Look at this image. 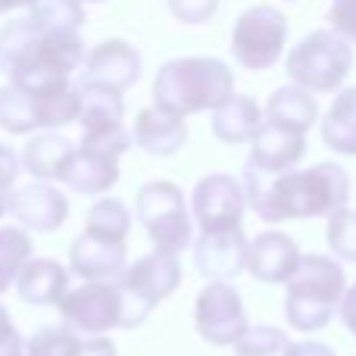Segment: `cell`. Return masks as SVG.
<instances>
[{"label":"cell","mask_w":356,"mask_h":356,"mask_svg":"<svg viewBox=\"0 0 356 356\" xmlns=\"http://www.w3.org/2000/svg\"><path fill=\"white\" fill-rule=\"evenodd\" d=\"M241 181L247 188L250 209L269 225L319 216L328 219L350 200V175L338 163H316L309 169H291L282 175L247 166Z\"/></svg>","instance_id":"cell-1"},{"label":"cell","mask_w":356,"mask_h":356,"mask_svg":"<svg viewBox=\"0 0 356 356\" xmlns=\"http://www.w3.org/2000/svg\"><path fill=\"white\" fill-rule=\"evenodd\" d=\"M85 41L75 29H47L35 19L0 29V72L29 94L72 85L69 75L85 63Z\"/></svg>","instance_id":"cell-2"},{"label":"cell","mask_w":356,"mask_h":356,"mask_svg":"<svg viewBox=\"0 0 356 356\" xmlns=\"http://www.w3.org/2000/svg\"><path fill=\"white\" fill-rule=\"evenodd\" d=\"M228 97H234V75L213 56L169 60L154 79V104L175 116L216 113Z\"/></svg>","instance_id":"cell-3"},{"label":"cell","mask_w":356,"mask_h":356,"mask_svg":"<svg viewBox=\"0 0 356 356\" xmlns=\"http://www.w3.org/2000/svg\"><path fill=\"white\" fill-rule=\"evenodd\" d=\"M284 319L294 332H322L341 313V300L347 294L344 266L322 253H307L297 272L284 284Z\"/></svg>","instance_id":"cell-4"},{"label":"cell","mask_w":356,"mask_h":356,"mask_svg":"<svg viewBox=\"0 0 356 356\" xmlns=\"http://www.w3.org/2000/svg\"><path fill=\"white\" fill-rule=\"evenodd\" d=\"M63 325L79 332L81 338H97L113 328H135L147 322V313L129 297L122 282H85L79 288H69L60 300Z\"/></svg>","instance_id":"cell-5"},{"label":"cell","mask_w":356,"mask_h":356,"mask_svg":"<svg viewBox=\"0 0 356 356\" xmlns=\"http://www.w3.org/2000/svg\"><path fill=\"white\" fill-rule=\"evenodd\" d=\"M353 69V44L334 29H319L307 35L284 60V72L294 85L313 94H332L347 81Z\"/></svg>","instance_id":"cell-6"},{"label":"cell","mask_w":356,"mask_h":356,"mask_svg":"<svg viewBox=\"0 0 356 356\" xmlns=\"http://www.w3.org/2000/svg\"><path fill=\"white\" fill-rule=\"evenodd\" d=\"M135 216L147 232L154 250L181 253L194 241V216L184 191L172 181H150L135 194Z\"/></svg>","instance_id":"cell-7"},{"label":"cell","mask_w":356,"mask_h":356,"mask_svg":"<svg viewBox=\"0 0 356 356\" xmlns=\"http://www.w3.org/2000/svg\"><path fill=\"white\" fill-rule=\"evenodd\" d=\"M288 44V16L278 6L259 3L241 13L232 31V54L247 72H266L284 54Z\"/></svg>","instance_id":"cell-8"},{"label":"cell","mask_w":356,"mask_h":356,"mask_svg":"<svg viewBox=\"0 0 356 356\" xmlns=\"http://www.w3.org/2000/svg\"><path fill=\"white\" fill-rule=\"evenodd\" d=\"M250 209L244 181L228 172L203 175L191 194V216L200 232H232L244 228V213Z\"/></svg>","instance_id":"cell-9"},{"label":"cell","mask_w":356,"mask_h":356,"mask_svg":"<svg viewBox=\"0 0 356 356\" xmlns=\"http://www.w3.org/2000/svg\"><path fill=\"white\" fill-rule=\"evenodd\" d=\"M194 325L207 344L213 347H234L250 328L247 309L234 284L209 282L194 300Z\"/></svg>","instance_id":"cell-10"},{"label":"cell","mask_w":356,"mask_h":356,"mask_svg":"<svg viewBox=\"0 0 356 356\" xmlns=\"http://www.w3.org/2000/svg\"><path fill=\"white\" fill-rule=\"evenodd\" d=\"M119 282L141 307H147L154 313L156 303H163L166 297H172L178 291V284H181V263H178L175 253L154 250L147 257L129 263V269H125V275Z\"/></svg>","instance_id":"cell-11"},{"label":"cell","mask_w":356,"mask_h":356,"mask_svg":"<svg viewBox=\"0 0 356 356\" xmlns=\"http://www.w3.org/2000/svg\"><path fill=\"white\" fill-rule=\"evenodd\" d=\"M141 75V56L129 41H104L85 56L79 85H97L125 94Z\"/></svg>","instance_id":"cell-12"},{"label":"cell","mask_w":356,"mask_h":356,"mask_svg":"<svg viewBox=\"0 0 356 356\" xmlns=\"http://www.w3.org/2000/svg\"><path fill=\"white\" fill-rule=\"evenodd\" d=\"M10 216L29 232L50 234L69 219V200L50 181H31L10 194Z\"/></svg>","instance_id":"cell-13"},{"label":"cell","mask_w":356,"mask_h":356,"mask_svg":"<svg viewBox=\"0 0 356 356\" xmlns=\"http://www.w3.org/2000/svg\"><path fill=\"white\" fill-rule=\"evenodd\" d=\"M247 247L244 228L232 232H200L194 241V266L209 282H228L247 269Z\"/></svg>","instance_id":"cell-14"},{"label":"cell","mask_w":356,"mask_h":356,"mask_svg":"<svg viewBox=\"0 0 356 356\" xmlns=\"http://www.w3.org/2000/svg\"><path fill=\"white\" fill-rule=\"evenodd\" d=\"M300 259L303 253L294 244V238L275 228L250 238V247H247V272L263 284H288Z\"/></svg>","instance_id":"cell-15"},{"label":"cell","mask_w":356,"mask_h":356,"mask_svg":"<svg viewBox=\"0 0 356 356\" xmlns=\"http://www.w3.org/2000/svg\"><path fill=\"white\" fill-rule=\"evenodd\" d=\"M125 244H110L85 232L69 247V272L81 282H116L125 275Z\"/></svg>","instance_id":"cell-16"},{"label":"cell","mask_w":356,"mask_h":356,"mask_svg":"<svg viewBox=\"0 0 356 356\" xmlns=\"http://www.w3.org/2000/svg\"><path fill=\"white\" fill-rule=\"evenodd\" d=\"M303 156H307V135L266 122V129L259 131L257 141L250 144V160H247V166L259 169V172H269V175H282V172L297 169V163H300Z\"/></svg>","instance_id":"cell-17"},{"label":"cell","mask_w":356,"mask_h":356,"mask_svg":"<svg viewBox=\"0 0 356 356\" xmlns=\"http://www.w3.org/2000/svg\"><path fill=\"white\" fill-rule=\"evenodd\" d=\"M135 144L150 156H172L188 141V125L184 116L163 110V106H147L135 116V129H131Z\"/></svg>","instance_id":"cell-18"},{"label":"cell","mask_w":356,"mask_h":356,"mask_svg":"<svg viewBox=\"0 0 356 356\" xmlns=\"http://www.w3.org/2000/svg\"><path fill=\"white\" fill-rule=\"evenodd\" d=\"M16 294L31 307H60L69 294V269L60 259L31 257L16 278Z\"/></svg>","instance_id":"cell-19"},{"label":"cell","mask_w":356,"mask_h":356,"mask_svg":"<svg viewBox=\"0 0 356 356\" xmlns=\"http://www.w3.org/2000/svg\"><path fill=\"white\" fill-rule=\"evenodd\" d=\"M75 147L66 135L56 129H47L41 135H31L22 150V169L35 181H63L69 160H72Z\"/></svg>","instance_id":"cell-20"},{"label":"cell","mask_w":356,"mask_h":356,"mask_svg":"<svg viewBox=\"0 0 356 356\" xmlns=\"http://www.w3.org/2000/svg\"><path fill=\"white\" fill-rule=\"evenodd\" d=\"M266 129V110L253 97L234 94L213 113V135L222 144H253Z\"/></svg>","instance_id":"cell-21"},{"label":"cell","mask_w":356,"mask_h":356,"mask_svg":"<svg viewBox=\"0 0 356 356\" xmlns=\"http://www.w3.org/2000/svg\"><path fill=\"white\" fill-rule=\"evenodd\" d=\"M119 181V160L106 154H97L91 147H75L72 160H69L66 172H63V184L75 194H106L113 184Z\"/></svg>","instance_id":"cell-22"},{"label":"cell","mask_w":356,"mask_h":356,"mask_svg":"<svg viewBox=\"0 0 356 356\" xmlns=\"http://www.w3.org/2000/svg\"><path fill=\"white\" fill-rule=\"evenodd\" d=\"M266 122L307 135V131L319 122V104H316L313 91H307V88L291 81V85L272 91L269 104H266Z\"/></svg>","instance_id":"cell-23"},{"label":"cell","mask_w":356,"mask_h":356,"mask_svg":"<svg viewBox=\"0 0 356 356\" xmlns=\"http://www.w3.org/2000/svg\"><path fill=\"white\" fill-rule=\"evenodd\" d=\"M322 141L341 156H356V88H344L322 116Z\"/></svg>","instance_id":"cell-24"},{"label":"cell","mask_w":356,"mask_h":356,"mask_svg":"<svg viewBox=\"0 0 356 356\" xmlns=\"http://www.w3.org/2000/svg\"><path fill=\"white\" fill-rule=\"evenodd\" d=\"M79 88H81V113H79L81 135L122 129V116H125L122 94L97 85H79Z\"/></svg>","instance_id":"cell-25"},{"label":"cell","mask_w":356,"mask_h":356,"mask_svg":"<svg viewBox=\"0 0 356 356\" xmlns=\"http://www.w3.org/2000/svg\"><path fill=\"white\" fill-rule=\"evenodd\" d=\"M85 232L110 244H125L131 232V213L116 197H100L85 216Z\"/></svg>","instance_id":"cell-26"},{"label":"cell","mask_w":356,"mask_h":356,"mask_svg":"<svg viewBox=\"0 0 356 356\" xmlns=\"http://www.w3.org/2000/svg\"><path fill=\"white\" fill-rule=\"evenodd\" d=\"M0 129L10 135H31L41 131V119H38V104L29 91L16 85L0 88Z\"/></svg>","instance_id":"cell-27"},{"label":"cell","mask_w":356,"mask_h":356,"mask_svg":"<svg viewBox=\"0 0 356 356\" xmlns=\"http://www.w3.org/2000/svg\"><path fill=\"white\" fill-rule=\"evenodd\" d=\"M31 259V238L22 225H0V294L16 288L19 272Z\"/></svg>","instance_id":"cell-28"},{"label":"cell","mask_w":356,"mask_h":356,"mask_svg":"<svg viewBox=\"0 0 356 356\" xmlns=\"http://www.w3.org/2000/svg\"><path fill=\"white\" fill-rule=\"evenodd\" d=\"M81 338L69 325H44L25 344V356H79L81 353Z\"/></svg>","instance_id":"cell-29"},{"label":"cell","mask_w":356,"mask_h":356,"mask_svg":"<svg viewBox=\"0 0 356 356\" xmlns=\"http://www.w3.org/2000/svg\"><path fill=\"white\" fill-rule=\"evenodd\" d=\"M294 341L272 325H250L247 334L232 347L234 356H291Z\"/></svg>","instance_id":"cell-30"},{"label":"cell","mask_w":356,"mask_h":356,"mask_svg":"<svg viewBox=\"0 0 356 356\" xmlns=\"http://www.w3.org/2000/svg\"><path fill=\"white\" fill-rule=\"evenodd\" d=\"M29 19L47 29H75L85 22V0H31Z\"/></svg>","instance_id":"cell-31"},{"label":"cell","mask_w":356,"mask_h":356,"mask_svg":"<svg viewBox=\"0 0 356 356\" xmlns=\"http://www.w3.org/2000/svg\"><path fill=\"white\" fill-rule=\"evenodd\" d=\"M325 241L334 259L344 263H356V209H338L334 216H328L325 225Z\"/></svg>","instance_id":"cell-32"},{"label":"cell","mask_w":356,"mask_h":356,"mask_svg":"<svg viewBox=\"0 0 356 356\" xmlns=\"http://www.w3.org/2000/svg\"><path fill=\"white\" fill-rule=\"evenodd\" d=\"M131 141H135V138H131L125 129L91 131V135H81V147H91V150H97V154L113 156V160H122V156L129 154Z\"/></svg>","instance_id":"cell-33"},{"label":"cell","mask_w":356,"mask_h":356,"mask_svg":"<svg viewBox=\"0 0 356 356\" xmlns=\"http://www.w3.org/2000/svg\"><path fill=\"white\" fill-rule=\"evenodd\" d=\"M22 169V160L13 147L0 144V219L10 213V194L16 191V178Z\"/></svg>","instance_id":"cell-34"},{"label":"cell","mask_w":356,"mask_h":356,"mask_svg":"<svg viewBox=\"0 0 356 356\" xmlns=\"http://www.w3.org/2000/svg\"><path fill=\"white\" fill-rule=\"evenodd\" d=\"M169 13L184 25H200L207 19H213V13L219 10V0H166Z\"/></svg>","instance_id":"cell-35"},{"label":"cell","mask_w":356,"mask_h":356,"mask_svg":"<svg viewBox=\"0 0 356 356\" xmlns=\"http://www.w3.org/2000/svg\"><path fill=\"white\" fill-rule=\"evenodd\" d=\"M328 22L344 41L356 47V0H332L328 6Z\"/></svg>","instance_id":"cell-36"},{"label":"cell","mask_w":356,"mask_h":356,"mask_svg":"<svg viewBox=\"0 0 356 356\" xmlns=\"http://www.w3.org/2000/svg\"><path fill=\"white\" fill-rule=\"evenodd\" d=\"M25 344H29V341L19 338L10 313H6V307L0 303V356H25Z\"/></svg>","instance_id":"cell-37"},{"label":"cell","mask_w":356,"mask_h":356,"mask_svg":"<svg viewBox=\"0 0 356 356\" xmlns=\"http://www.w3.org/2000/svg\"><path fill=\"white\" fill-rule=\"evenodd\" d=\"M341 322H344V328L356 338V282L347 288V294H344V300H341Z\"/></svg>","instance_id":"cell-38"},{"label":"cell","mask_w":356,"mask_h":356,"mask_svg":"<svg viewBox=\"0 0 356 356\" xmlns=\"http://www.w3.org/2000/svg\"><path fill=\"white\" fill-rule=\"evenodd\" d=\"M291 356H338V353L328 344H322V341H297L291 347Z\"/></svg>","instance_id":"cell-39"},{"label":"cell","mask_w":356,"mask_h":356,"mask_svg":"<svg viewBox=\"0 0 356 356\" xmlns=\"http://www.w3.org/2000/svg\"><path fill=\"white\" fill-rule=\"evenodd\" d=\"M19 6H31V0H0V13H13Z\"/></svg>","instance_id":"cell-40"},{"label":"cell","mask_w":356,"mask_h":356,"mask_svg":"<svg viewBox=\"0 0 356 356\" xmlns=\"http://www.w3.org/2000/svg\"><path fill=\"white\" fill-rule=\"evenodd\" d=\"M85 3H106V0H85Z\"/></svg>","instance_id":"cell-41"}]
</instances>
